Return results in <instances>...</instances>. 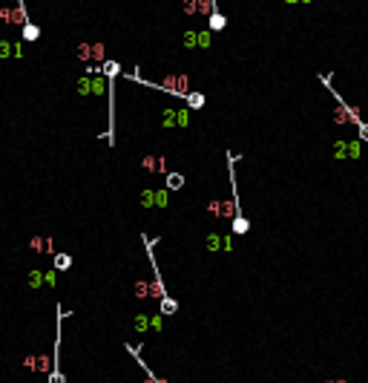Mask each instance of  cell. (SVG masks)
I'll use <instances>...</instances> for the list:
<instances>
[{"label":"cell","mask_w":368,"mask_h":383,"mask_svg":"<svg viewBox=\"0 0 368 383\" xmlns=\"http://www.w3.org/2000/svg\"><path fill=\"white\" fill-rule=\"evenodd\" d=\"M224 26H228V18H224L222 12H213L210 18H207V32H210V35H213V32H222Z\"/></svg>","instance_id":"13"},{"label":"cell","mask_w":368,"mask_h":383,"mask_svg":"<svg viewBox=\"0 0 368 383\" xmlns=\"http://www.w3.org/2000/svg\"><path fill=\"white\" fill-rule=\"evenodd\" d=\"M38 38H40V26H34V24L23 26V41H38Z\"/></svg>","instance_id":"21"},{"label":"cell","mask_w":368,"mask_h":383,"mask_svg":"<svg viewBox=\"0 0 368 383\" xmlns=\"http://www.w3.org/2000/svg\"><path fill=\"white\" fill-rule=\"evenodd\" d=\"M182 9L187 15H213L216 12V3L213 0H184Z\"/></svg>","instance_id":"7"},{"label":"cell","mask_w":368,"mask_h":383,"mask_svg":"<svg viewBox=\"0 0 368 383\" xmlns=\"http://www.w3.org/2000/svg\"><path fill=\"white\" fill-rule=\"evenodd\" d=\"M164 182H167V187H164V190H167V193H172V190H182V187H184V176L182 173H167V176H164Z\"/></svg>","instance_id":"14"},{"label":"cell","mask_w":368,"mask_h":383,"mask_svg":"<svg viewBox=\"0 0 368 383\" xmlns=\"http://www.w3.org/2000/svg\"><path fill=\"white\" fill-rule=\"evenodd\" d=\"M132 294H136L138 300H150V282H147V279H136Z\"/></svg>","instance_id":"17"},{"label":"cell","mask_w":368,"mask_h":383,"mask_svg":"<svg viewBox=\"0 0 368 383\" xmlns=\"http://www.w3.org/2000/svg\"><path fill=\"white\" fill-rule=\"evenodd\" d=\"M334 159H360V141H336Z\"/></svg>","instance_id":"9"},{"label":"cell","mask_w":368,"mask_h":383,"mask_svg":"<svg viewBox=\"0 0 368 383\" xmlns=\"http://www.w3.org/2000/svg\"><path fill=\"white\" fill-rule=\"evenodd\" d=\"M78 58L80 61H106V52H104V44H80L78 47Z\"/></svg>","instance_id":"8"},{"label":"cell","mask_w":368,"mask_h":383,"mask_svg":"<svg viewBox=\"0 0 368 383\" xmlns=\"http://www.w3.org/2000/svg\"><path fill=\"white\" fill-rule=\"evenodd\" d=\"M26 282L32 285V288H40V285H46V271H29V277H26Z\"/></svg>","instance_id":"16"},{"label":"cell","mask_w":368,"mask_h":383,"mask_svg":"<svg viewBox=\"0 0 368 383\" xmlns=\"http://www.w3.org/2000/svg\"><path fill=\"white\" fill-rule=\"evenodd\" d=\"M182 41H184V47H187V49H196V47H198V32H193V29H190V32H184Z\"/></svg>","instance_id":"23"},{"label":"cell","mask_w":368,"mask_h":383,"mask_svg":"<svg viewBox=\"0 0 368 383\" xmlns=\"http://www.w3.org/2000/svg\"><path fill=\"white\" fill-rule=\"evenodd\" d=\"M207 251H224V236L207 233Z\"/></svg>","instance_id":"19"},{"label":"cell","mask_w":368,"mask_h":383,"mask_svg":"<svg viewBox=\"0 0 368 383\" xmlns=\"http://www.w3.org/2000/svg\"><path fill=\"white\" fill-rule=\"evenodd\" d=\"M104 90H106V81H104L101 75H84L78 81L80 95H104Z\"/></svg>","instance_id":"3"},{"label":"cell","mask_w":368,"mask_h":383,"mask_svg":"<svg viewBox=\"0 0 368 383\" xmlns=\"http://www.w3.org/2000/svg\"><path fill=\"white\" fill-rule=\"evenodd\" d=\"M176 311H178V302L172 300V297H164L158 302V314H176Z\"/></svg>","instance_id":"20"},{"label":"cell","mask_w":368,"mask_h":383,"mask_svg":"<svg viewBox=\"0 0 368 383\" xmlns=\"http://www.w3.org/2000/svg\"><path fill=\"white\" fill-rule=\"evenodd\" d=\"M23 366L29 371H38V374H49L52 371V357H46V354H29V357H23Z\"/></svg>","instance_id":"6"},{"label":"cell","mask_w":368,"mask_h":383,"mask_svg":"<svg viewBox=\"0 0 368 383\" xmlns=\"http://www.w3.org/2000/svg\"><path fill=\"white\" fill-rule=\"evenodd\" d=\"M161 124L164 127H190V113L187 110H164Z\"/></svg>","instance_id":"5"},{"label":"cell","mask_w":368,"mask_h":383,"mask_svg":"<svg viewBox=\"0 0 368 383\" xmlns=\"http://www.w3.org/2000/svg\"><path fill=\"white\" fill-rule=\"evenodd\" d=\"M322 383H348V380H322Z\"/></svg>","instance_id":"28"},{"label":"cell","mask_w":368,"mask_h":383,"mask_svg":"<svg viewBox=\"0 0 368 383\" xmlns=\"http://www.w3.org/2000/svg\"><path fill=\"white\" fill-rule=\"evenodd\" d=\"M167 202H170V193L167 190H156V208H167Z\"/></svg>","instance_id":"25"},{"label":"cell","mask_w":368,"mask_h":383,"mask_svg":"<svg viewBox=\"0 0 368 383\" xmlns=\"http://www.w3.org/2000/svg\"><path fill=\"white\" fill-rule=\"evenodd\" d=\"M29 248H32L34 254H52V256L58 254L52 236H32V239H29Z\"/></svg>","instance_id":"11"},{"label":"cell","mask_w":368,"mask_h":383,"mask_svg":"<svg viewBox=\"0 0 368 383\" xmlns=\"http://www.w3.org/2000/svg\"><path fill=\"white\" fill-rule=\"evenodd\" d=\"M72 268V254H55V265H52V271H69Z\"/></svg>","instance_id":"15"},{"label":"cell","mask_w":368,"mask_h":383,"mask_svg":"<svg viewBox=\"0 0 368 383\" xmlns=\"http://www.w3.org/2000/svg\"><path fill=\"white\" fill-rule=\"evenodd\" d=\"M132 328H136L138 334H147V331H150V314H136Z\"/></svg>","instance_id":"18"},{"label":"cell","mask_w":368,"mask_h":383,"mask_svg":"<svg viewBox=\"0 0 368 383\" xmlns=\"http://www.w3.org/2000/svg\"><path fill=\"white\" fill-rule=\"evenodd\" d=\"M150 328L161 331V317H158V314H152V317H150Z\"/></svg>","instance_id":"27"},{"label":"cell","mask_w":368,"mask_h":383,"mask_svg":"<svg viewBox=\"0 0 368 383\" xmlns=\"http://www.w3.org/2000/svg\"><path fill=\"white\" fill-rule=\"evenodd\" d=\"M141 208H156V190H144L141 193Z\"/></svg>","instance_id":"24"},{"label":"cell","mask_w":368,"mask_h":383,"mask_svg":"<svg viewBox=\"0 0 368 383\" xmlns=\"http://www.w3.org/2000/svg\"><path fill=\"white\" fill-rule=\"evenodd\" d=\"M126 351H130V354H132V357L138 360V366H141V369L147 371V380H144V383H167L164 377H158V374H156V371H152V369L147 366V363H144V357H141V348H138V346H132V343H126Z\"/></svg>","instance_id":"10"},{"label":"cell","mask_w":368,"mask_h":383,"mask_svg":"<svg viewBox=\"0 0 368 383\" xmlns=\"http://www.w3.org/2000/svg\"><path fill=\"white\" fill-rule=\"evenodd\" d=\"M0 21L6 26H26L29 24V12H26V3H14V6H6L0 9Z\"/></svg>","instance_id":"2"},{"label":"cell","mask_w":368,"mask_h":383,"mask_svg":"<svg viewBox=\"0 0 368 383\" xmlns=\"http://www.w3.org/2000/svg\"><path fill=\"white\" fill-rule=\"evenodd\" d=\"M356 141H368V121H362L356 127Z\"/></svg>","instance_id":"26"},{"label":"cell","mask_w":368,"mask_h":383,"mask_svg":"<svg viewBox=\"0 0 368 383\" xmlns=\"http://www.w3.org/2000/svg\"><path fill=\"white\" fill-rule=\"evenodd\" d=\"M141 167H144L147 173H158V176H167V173H170V167H167V159H164V156H156V153H147V156H141Z\"/></svg>","instance_id":"4"},{"label":"cell","mask_w":368,"mask_h":383,"mask_svg":"<svg viewBox=\"0 0 368 383\" xmlns=\"http://www.w3.org/2000/svg\"><path fill=\"white\" fill-rule=\"evenodd\" d=\"M141 239H144V248H147V256H150V268H152V282H150V300H164L167 297V288H164V279L158 274V265H156V254H152V248H156V239H150L147 233H141Z\"/></svg>","instance_id":"1"},{"label":"cell","mask_w":368,"mask_h":383,"mask_svg":"<svg viewBox=\"0 0 368 383\" xmlns=\"http://www.w3.org/2000/svg\"><path fill=\"white\" fill-rule=\"evenodd\" d=\"M187 107H190V110H202V107H204V95H202V93H190V95H187Z\"/></svg>","instance_id":"22"},{"label":"cell","mask_w":368,"mask_h":383,"mask_svg":"<svg viewBox=\"0 0 368 383\" xmlns=\"http://www.w3.org/2000/svg\"><path fill=\"white\" fill-rule=\"evenodd\" d=\"M12 55H18V58H23V49H20V44H14V41H0V58H12Z\"/></svg>","instance_id":"12"}]
</instances>
